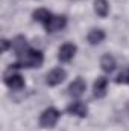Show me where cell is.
<instances>
[{"mask_svg": "<svg viewBox=\"0 0 129 131\" xmlns=\"http://www.w3.org/2000/svg\"><path fill=\"white\" fill-rule=\"evenodd\" d=\"M18 60L17 63L11 66L12 69H31V67H40L44 61V57L40 50H33V49H26L24 52H21L20 55H17Z\"/></svg>", "mask_w": 129, "mask_h": 131, "instance_id": "1", "label": "cell"}, {"mask_svg": "<svg viewBox=\"0 0 129 131\" xmlns=\"http://www.w3.org/2000/svg\"><path fill=\"white\" fill-rule=\"evenodd\" d=\"M3 81H5V84H6L9 89H12V90H21V89L24 87V79H23V76H21L20 73H15L12 67H9V69L5 72Z\"/></svg>", "mask_w": 129, "mask_h": 131, "instance_id": "2", "label": "cell"}, {"mask_svg": "<svg viewBox=\"0 0 129 131\" xmlns=\"http://www.w3.org/2000/svg\"><path fill=\"white\" fill-rule=\"evenodd\" d=\"M59 116H61V113H59L56 108L50 107V108L44 110L43 114L40 116V125H41L43 128H52V127H55V124L58 122Z\"/></svg>", "mask_w": 129, "mask_h": 131, "instance_id": "3", "label": "cell"}, {"mask_svg": "<svg viewBox=\"0 0 129 131\" xmlns=\"http://www.w3.org/2000/svg\"><path fill=\"white\" fill-rule=\"evenodd\" d=\"M65 25H67V18H65L64 15H52L50 20L44 26H46L47 32H56V31L64 29Z\"/></svg>", "mask_w": 129, "mask_h": 131, "instance_id": "4", "label": "cell"}, {"mask_svg": "<svg viewBox=\"0 0 129 131\" xmlns=\"http://www.w3.org/2000/svg\"><path fill=\"white\" fill-rule=\"evenodd\" d=\"M85 89H87L85 81H84L82 78H76V79L70 84V87H68V93H70V96H73V98H79V96L84 95Z\"/></svg>", "mask_w": 129, "mask_h": 131, "instance_id": "5", "label": "cell"}, {"mask_svg": "<svg viewBox=\"0 0 129 131\" xmlns=\"http://www.w3.org/2000/svg\"><path fill=\"white\" fill-rule=\"evenodd\" d=\"M74 55H76V46L71 44V43H67L64 46H61L59 53H58V58H59L62 63H68L70 60H73Z\"/></svg>", "mask_w": 129, "mask_h": 131, "instance_id": "6", "label": "cell"}, {"mask_svg": "<svg viewBox=\"0 0 129 131\" xmlns=\"http://www.w3.org/2000/svg\"><path fill=\"white\" fill-rule=\"evenodd\" d=\"M65 76H67V73H65L64 69H61V67L53 69V70L47 75V84H49V85H58V84H61L65 79Z\"/></svg>", "mask_w": 129, "mask_h": 131, "instance_id": "7", "label": "cell"}, {"mask_svg": "<svg viewBox=\"0 0 129 131\" xmlns=\"http://www.w3.org/2000/svg\"><path fill=\"white\" fill-rule=\"evenodd\" d=\"M67 111H68L70 114L78 116V117H85V116L88 114V108H87V105L82 104L81 101H76V102L70 104V105L67 107Z\"/></svg>", "mask_w": 129, "mask_h": 131, "instance_id": "8", "label": "cell"}, {"mask_svg": "<svg viewBox=\"0 0 129 131\" xmlns=\"http://www.w3.org/2000/svg\"><path fill=\"white\" fill-rule=\"evenodd\" d=\"M106 87H108V79H106L105 76H99L96 79V82H94V89H93L94 96L99 98V99L105 98V95H106Z\"/></svg>", "mask_w": 129, "mask_h": 131, "instance_id": "9", "label": "cell"}, {"mask_svg": "<svg viewBox=\"0 0 129 131\" xmlns=\"http://www.w3.org/2000/svg\"><path fill=\"white\" fill-rule=\"evenodd\" d=\"M100 67H102V70H103V72L111 73V72L115 69V60H114V57H111L109 53L103 55V57H102V60H100Z\"/></svg>", "mask_w": 129, "mask_h": 131, "instance_id": "10", "label": "cell"}, {"mask_svg": "<svg viewBox=\"0 0 129 131\" xmlns=\"http://www.w3.org/2000/svg\"><path fill=\"white\" fill-rule=\"evenodd\" d=\"M94 11L99 17L105 18L109 12V3L106 0H94Z\"/></svg>", "mask_w": 129, "mask_h": 131, "instance_id": "11", "label": "cell"}, {"mask_svg": "<svg viewBox=\"0 0 129 131\" xmlns=\"http://www.w3.org/2000/svg\"><path fill=\"white\" fill-rule=\"evenodd\" d=\"M12 49L15 50V53L17 55H20L21 52H24L26 49H28V44H26V38L23 37V35H18V37H15L14 40H12Z\"/></svg>", "mask_w": 129, "mask_h": 131, "instance_id": "12", "label": "cell"}, {"mask_svg": "<svg viewBox=\"0 0 129 131\" xmlns=\"http://www.w3.org/2000/svg\"><path fill=\"white\" fill-rule=\"evenodd\" d=\"M87 40H88V43L93 44V46H94V44H99V43H102V41L105 40V32H103L102 29H93V31H90Z\"/></svg>", "mask_w": 129, "mask_h": 131, "instance_id": "13", "label": "cell"}, {"mask_svg": "<svg viewBox=\"0 0 129 131\" xmlns=\"http://www.w3.org/2000/svg\"><path fill=\"white\" fill-rule=\"evenodd\" d=\"M50 17H52V14H50L47 9H36V11L33 12V20H36V21H40V23H43V25H46V23L50 20Z\"/></svg>", "mask_w": 129, "mask_h": 131, "instance_id": "14", "label": "cell"}, {"mask_svg": "<svg viewBox=\"0 0 129 131\" xmlns=\"http://www.w3.org/2000/svg\"><path fill=\"white\" fill-rule=\"evenodd\" d=\"M117 84H129V67H125L117 76Z\"/></svg>", "mask_w": 129, "mask_h": 131, "instance_id": "15", "label": "cell"}, {"mask_svg": "<svg viewBox=\"0 0 129 131\" xmlns=\"http://www.w3.org/2000/svg\"><path fill=\"white\" fill-rule=\"evenodd\" d=\"M0 43H2V52H6V50L9 49V46H12V44H9V41H8V40H5V38H3Z\"/></svg>", "mask_w": 129, "mask_h": 131, "instance_id": "16", "label": "cell"}]
</instances>
